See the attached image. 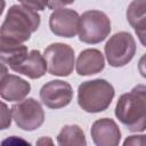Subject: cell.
<instances>
[{
    "label": "cell",
    "mask_w": 146,
    "mask_h": 146,
    "mask_svg": "<svg viewBox=\"0 0 146 146\" xmlns=\"http://www.w3.org/2000/svg\"><path fill=\"white\" fill-rule=\"evenodd\" d=\"M11 116L18 128L25 131L39 129L44 122V112L41 104L34 98H26L14 104Z\"/></svg>",
    "instance_id": "obj_7"
},
{
    "label": "cell",
    "mask_w": 146,
    "mask_h": 146,
    "mask_svg": "<svg viewBox=\"0 0 146 146\" xmlns=\"http://www.w3.org/2000/svg\"><path fill=\"white\" fill-rule=\"evenodd\" d=\"M73 2H74V0H49L48 8L49 9H58V8H62L64 6L71 5Z\"/></svg>",
    "instance_id": "obj_19"
},
{
    "label": "cell",
    "mask_w": 146,
    "mask_h": 146,
    "mask_svg": "<svg viewBox=\"0 0 146 146\" xmlns=\"http://www.w3.org/2000/svg\"><path fill=\"white\" fill-rule=\"evenodd\" d=\"M19 3L26 8H30L34 11L44 10L49 5V0H18Z\"/></svg>",
    "instance_id": "obj_16"
},
{
    "label": "cell",
    "mask_w": 146,
    "mask_h": 146,
    "mask_svg": "<svg viewBox=\"0 0 146 146\" xmlns=\"http://www.w3.org/2000/svg\"><path fill=\"white\" fill-rule=\"evenodd\" d=\"M111 32V21L100 10H87L80 16L79 40L84 43L96 44L104 41Z\"/></svg>",
    "instance_id": "obj_4"
},
{
    "label": "cell",
    "mask_w": 146,
    "mask_h": 146,
    "mask_svg": "<svg viewBox=\"0 0 146 146\" xmlns=\"http://www.w3.org/2000/svg\"><path fill=\"white\" fill-rule=\"evenodd\" d=\"M40 100L48 108L57 110L67 106L73 98L71 84L62 80H51L40 89Z\"/></svg>",
    "instance_id": "obj_8"
},
{
    "label": "cell",
    "mask_w": 146,
    "mask_h": 146,
    "mask_svg": "<svg viewBox=\"0 0 146 146\" xmlns=\"http://www.w3.org/2000/svg\"><path fill=\"white\" fill-rule=\"evenodd\" d=\"M105 67L104 55L98 49H84L82 50L75 63L76 73L79 75H92L102 72Z\"/></svg>",
    "instance_id": "obj_13"
},
{
    "label": "cell",
    "mask_w": 146,
    "mask_h": 146,
    "mask_svg": "<svg viewBox=\"0 0 146 146\" xmlns=\"http://www.w3.org/2000/svg\"><path fill=\"white\" fill-rule=\"evenodd\" d=\"M79 14L68 8H58L49 17L50 31L62 38H73L79 32Z\"/></svg>",
    "instance_id": "obj_9"
},
{
    "label": "cell",
    "mask_w": 146,
    "mask_h": 146,
    "mask_svg": "<svg viewBox=\"0 0 146 146\" xmlns=\"http://www.w3.org/2000/svg\"><path fill=\"white\" fill-rule=\"evenodd\" d=\"M115 116L131 132L146 130V86L137 84L119 97Z\"/></svg>",
    "instance_id": "obj_2"
},
{
    "label": "cell",
    "mask_w": 146,
    "mask_h": 146,
    "mask_svg": "<svg viewBox=\"0 0 146 146\" xmlns=\"http://www.w3.org/2000/svg\"><path fill=\"white\" fill-rule=\"evenodd\" d=\"M125 16L140 43L146 47V0H132L127 8Z\"/></svg>",
    "instance_id": "obj_14"
},
{
    "label": "cell",
    "mask_w": 146,
    "mask_h": 146,
    "mask_svg": "<svg viewBox=\"0 0 146 146\" xmlns=\"http://www.w3.org/2000/svg\"><path fill=\"white\" fill-rule=\"evenodd\" d=\"M114 95V88L108 81L89 80L82 82L78 88V104L88 113H99L111 105Z\"/></svg>",
    "instance_id": "obj_3"
},
{
    "label": "cell",
    "mask_w": 146,
    "mask_h": 146,
    "mask_svg": "<svg viewBox=\"0 0 146 146\" xmlns=\"http://www.w3.org/2000/svg\"><path fill=\"white\" fill-rule=\"evenodd\" d=\"M36 144L38 145H43V144H48V145H52V140L49 138V137H42V138H40L38 141H36Z\"/></svg>",
    "instance_id": "obj_21"
},
{
    "label": "cell",
    "mask_w": 146,
    "mask_h": 146,
    "mask_svg": "<svg viewBox=\"0 0 146 146\" xmlns=\"http://www.w3.org/2000/svg\"><path fill=\"white\" fill-rule=\"evenodd\" d=\"M31 91V84L24 79L8 74L6 64L2 63V72L0 78V96L7 102L23 100Z\"/></svg>",
    "instance_id": "obj_10"
},
{
    "label": "cell",
    "mask_w": 146,
    "mask_h": 146,
    "mask_svg": "<svg viewBox=\"0 0 146 146\" xmlns=\"http://www.w3.org/2000/svg\"><path fill=\"white\" fill-rule=\"evenodd\" d=\"M57 144L60 146H70V145L84 146L87 145V140L83 130L79 125L68 124V125H64L59 131V133L57 135Z\"/></svg>",
    "instance_id": "obj_15"
},
{
    "label": "cell",
    "mask_w": 146,
    "mask_h": 146,
    "mask_svg": "<svg viewBox=\"0 0 146 146\" xmlns=\"http://www.w3.org/2000/svg\"><path fill=\"white\" fill-rule=\"evenodd\" d=\"M138 71L140 75L146 79V54H144L138 62Z\"/></svg>",
    "instance_id": "obj_20"
},
{
    "label": "cell",
    "mask_w": 146,
    "mask_h": 146,
    "mask_svg": "<svg viewBox=\"0 0 146 146\" xmlns=\"http://www.w3.org/2000/svg\"><path fill=\"white\" fill-rule=\"evenodd\" d=\"M124 146H146V135L129 136L123 141Z\"/></svg>",
    "instance_id": "obj_17"
},
{
    "label": "cell",
    "mask_w": 146,
    "mask_h": 146,
    "mask_svg": "<svg viewBox=\"0 0 146 146\" xmlns=\"http://www.w3.org/2000/svg\"><path fill=\"white\" fill-rule=\"evenodd\" d=\"M1 106H2V111H1V129H7L11 123V119H10L11 111L8 110V107H7V105L5 103H2Z\"/></svg>",
    "instance_id": "obj_18"
},
{
    "label": "cell",
    "mask_w": 146,
    "mask_h": 146,
    "mask_svg": "<svg viewBox=\"0 0 146 146\" xmlns=\"http://www.w3.org/2000/svg\"><path fill=\"white\" fill-rule=\"evenodd\" d=\"M11 71L23 74L30 79H39L46 74L48 71L47 62L44 56L41 55L39 50H31L18 64L10 68Z\"/></svg>",
    "instance_id": "obj_12"
},
{
    "label": "cell",
    "mask_w": 146,
    "mask_h": 146,
    "mask_svg": "<svg viewBox=\"0 0 146 146\" xmlns=\"http://www.w3.org/2000/svg\"><path fill=\"white\" fill-rule=\"evenodd\" d=\"M92 141L97 146H116L121 140V131L116 122L108 117L96 120L90 130Z\"/></svg>",
    "instance_id": "obj_11"
},
{
    "label": "cell",
    "mask_w": 146,
    "mask_h": 146,
    "mask_svg": "<svg viewBox=\"0 0 146 146\" xmlns=\"http://www.w3.org/2000/svg\"><path fill=\"white\" fill-rule=\"evenodd\" d=\"M40 15L24 6H11L1 25L0 47L18 46L27 41L40 26Z\"/></svg>",
    "instance_id": "obj_1"
},
{
    "label": "cell",
    "mask_w": 146,
    "mask_h": 146,
    "mask_svg": "<svg viewBox=\"0 0 146 146\" xmlns=\"http://www.w3.org/2000/svg\"><path fill=\"white\" fill-rule=\"evenodd\" d=\"M48 72L51 75L68 76L74 68V50L66 43L55 42L43 51Z\"/></svg>",
    "instance_id": "obj_6"
},
{
    "label": "cell",
    "mask_w": 146,
    "mask_h": 146,
    "mask_svg": "<svg viewBox=\"0 0 146 146\" xmlns=\"http://www.w3.org/2000/svg\"><path fill=\"white\" fill-rule=\"evenodd\" d=\"M104 50L111 66L122 67L133 58L136 54V41L129 32H117L108 39Z\"/></svg>",
    "instance_id": "obj_5"
}]
</instances>
